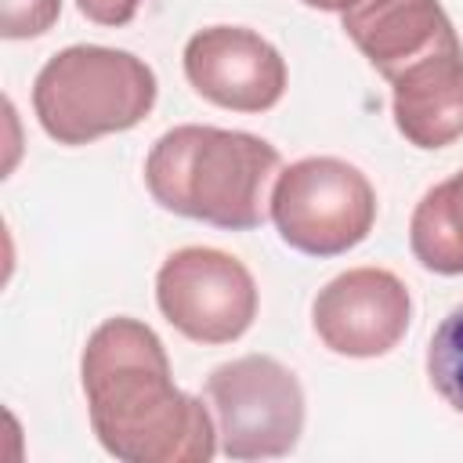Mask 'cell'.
I'll list each match as a JSON object with an SVG mask.
<instances>
[{
  "instance_id": "2",
  "label": "cell",
  "mask_w": 463,
  "mask_h": 463,
  "mask_svg": "<svg viewBox=\"0 0 463 463\" xmlns=\"http://www.w3.org/2000/svg\"><path fill=\"white\" fill-rule=\"evenodd\" d=\"M275 170L279 148L264 137L184 123L152 145L145 184L152 199L177 217L250 232L264 221V188Z\"/></svg>"
},
{
  "instance_id": "13",
  "label": "cell",
  "mask_w": 463,
  "mask_h": 463,
  "mask_svg": "<svg viewBox=\"0 0 463 463\" xmlns=\"http://www.w3.org/2000/svg\"><path fill=\"white\" fill-rule=\"evenodd\" d=\"M61 14V0H0V33L7 40H29L47 33Z\"/></svg>"
},
{
  "instance_id": "7",
  "label": "cell",
  "mask_w": 463,
  "mask_h": 463,
  "mask_svg": "<svg viewBox=\"0 0 463 463\" xmlns=\"http://www.w3.org/2000/svg\"><path fill=\"white\" fill-rule=\"evenodd\" d=\"M409 289L387 268H351L329 279L311 304L318 340L333 354L347 358H376L398 347L409 329Z\"/></svg>"
},
{
  "instance_id": "4",
  "label": "cell",
  "mask_w": 463,
  "mask_h": 463,
  "mask_svg": "<svg viewBox=\"0 0 463 463\" xmlns=\"http://www.w3.org/2000/svg\"><path fill=\"white\" fill-rule=\"evenodd\" d=\"M268 203L282 242L307 257H340L354 250L376 221L369 177L336 156L289 163L275 177Z\"/></svg>"
},
{
  "instance_id": "3",
  "label": "cell",
  "mask_w": 463,
  "mask_h": 463,
  "mask_svg": "<svg viewBox=\"0 0 463 463\" xmlns=\"http://www.w3.org/2000/svg\"><path fill=\"white\" fill-rule=\"evenodd\" d=\"M156 105V72L130 51L76 43L47 58L33 109L58 145H87L137 127Z\"/></svg>"
},
{
  "instance_id": "1",
  "label": "cell",
  "mask_w": 463,
  "mask_h": 463,
  "mask_svg": "<svg viewBox=\"0 0 463 463\" xmlns=\"http://www.w3.org/2000/svg\"><path fill=\"white\" fill-rule=\"evenodd\" d=\"M90 427L101 449L123 463H210L217 423L206 405L184 394L163 340L137 318H105L80 358Z\"/></svg>"
},
{
  "instance_id": "9",
  "label": "cell",
  "mask_w": 463,
  "mask_h": 463,
  "mask_svg": "<svg viewBox=\"0 0 463 463\" xmlns=\"http://www.w3.org/2000/svg\"><path fill=\"white\" fill-rule=\"evenodd\" d=\"M394 127L416 148H445L463 137V47L459 36L387 80Z\"/></svg>"
},
{
  "instance_id": "12",
  "label": "cell",
  "mask_w": 463,
  "mask_h": 463,
  "mask_svg": "<svg viewBox=\"0 0 463 463\" xmlns=\"http://www.w3.org/2000/svg\"><path fill=\"white\" fill-rule=\"evenodd\" d=\"M427 376L445 405L463 412V307L449 311L434 329L427 347Z\"/></svg>"
},
{
  "instance_id": "10",
  "label": "cell",
  "mask_w": 463,
  "mask_h": 463,
  "mask_svg": "<svg viewBox=\"0 0 463 463\" xmlns=\"http://www.w3.org/2000/svg\"><path fill=\"white\" fill-rule=\"evenodd\" d=\"M344 33L383 80L456 40L438 0H358L344 11Z\"/></svg>"
},
{
  "instance_id": "5",
  "label": "cell",
  "mask_w": 463,
  "mask_h": 463,
  "mask_svg": "<svg viewBox=\"0 0 463 463\" xmlns=\"http://www.w3.org/2000/svg\"><path fill=\"white\" fill-rule=\"evenodd\" d=\"M217 445L232 459H271L304 434V387L271 354H242L206 376Z\"/></svg>"
},
{
  "instance_id": "15",
  "label": "cell",
  "mask_w": 463,
  "mask_h": 463,
  "mask_svg": "<svg viewBox=\"0 0 463 463\" xmlns=\"http://www.w3.org/2000/svg\"><path fill=\"white\" fill-rule=\"evenodd\" d=\"M304 4H307V7H315V11H340V14H344V11H347V7H354L358 0H304Z\"/></svg>"
},
{
  "instance_id": "6",
  "label": "cell",
  "mask_w": 463,
  "mask_h": 463,
  "mask_svg": "<svg viewBox=\"0 0 463 463\" xmlns=\"http://www.w3.org/2000/svg\"><path fill=\"white\" fill-rule=\"evenodd\" d=\"M156 304L188 340L232 344L257 318V282L239 257L213 246H184L163 260Z\"/></svg>"
},
{
  "instance_id": "14",
  "label": "cell",
  "mask_w": 463,
  "mask_h": 463,
  "mask_svg": "<svg viewBox=\"0 0 463 463\" xmlns=\"http://www.w3.org/2000/svg\"><path fill=\"white\" fill-rule=\"evenodd\" d=\"M137 4L141 0H76V7H80L83 18H90L98 25H112V29L127 25L137 14Z\"/></svg>"
},
{
  "instance_id": "11",
  "label": "cell",
  "mask_w": 463,
  "mask_h": 463,
  "mask_svg": "<svg viewBox=\"0 0 463 463\" xmlns=\"http://www.w3.org/2000/svg\"><path fill=\"white\" fill-rule=\"evenodd\" d=\"M412 257L438 275H463V170L423 192L409 221Z\"/></svg>"
},
{
  "instance_id": "8",
  "label": "cell",
  "mask_w": 463,
  "mask_h": 463,
  "mask_svg": "<svg viewBox=\"0 0 463 463\" xmlns=\"http://www.w3.org/2000/svg\"><path fill=\"white\" fill-rule=\"evenodd\" d=\"M184 76L195 94L232 112H268L286 94L282 54L242 25L199 29L184 43Z\"/></svg>"
}]
</instances>
